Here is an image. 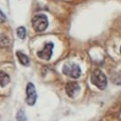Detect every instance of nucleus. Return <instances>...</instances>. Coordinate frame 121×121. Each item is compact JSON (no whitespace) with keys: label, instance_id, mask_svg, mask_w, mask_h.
<instances>
[{"label":"nucleus","instance_id":"nucleus-1","mask_svg":"<svg viewBox=\"0 0 121 121\" xmlns=\"http://www.w3.org/2000/svg\"><path fill=\"white\" fill-rule=\"evenodd\" d=\"M32 26L35 31L43 32L48 26V20L47 17L43 14H37L32 19Z\"/></svg>","mask_w":121,"mask_h":121},{"label":"nucleus","instance_id":"nucleus-2","mask_svg":"<svg viewBox=\"0 0 121 121\" xmlns=\"http://www.w3.org/2000/svg\"><path fill=\"white\" fill-rule=\"evenodd\" d=\"M91 81L94 85H95L100 90L105 89L107 86V78L104 75V73L101 72L100 70H95L92 73Z\"/></svg>","mask_w":121,"mask_h":121},{"label":"nucleus","instance_id":"nucleus-3","mask_svg":"<svg viewBox=\"0 0 121 121\" xmlns=\"http://www.w3.org/2000/svg\"><path fill=\"white\" fill-rule=\"evenodd\" d=\"M62 73L65 76L69 77V78H78L81 75V70H80V67L78 64H76L74 62H67L63 66Z\"/></svg>","mask_w":121,"mask_h":121},{"label":"nucleus","instance_id":"nucleus-4","mask_svg":"<svg viewBox=\"0 0 121 121\" xmlns=\"http://www.w3.org/2000/svg\"><path fill=\"white\" fill-rule=\"evenodd\" d=\"M53 43H45L43 48L40 51L37 52V55L40 59L44 60H49L52 57V53H53Z\"/></svg>","mask_w":121,"mask_h":121},{"label":"nucleus","instance_id":"nucleus-5","mask_svg":"<svg viewBox=\"0 0 121 121\" xmlns=\"http://www.w3.org/2000/svg\"><path fill=\"white\" fill-rule=\"evenodd\" d=\"M26 101L29 106H32L35 104L36 99H37V94H36V90H35V86L29 82L26 86Z\"/></svg>","mask_w":121,"mask_h":121},{"label":"nucleus","instance_id":"nucleus-6","mask_svg":"<svg viewBox=\"0 0 121 121\" xmlns=\"http://www.w3.org/2000/svg\"><path fill=\"white\" fill-rule=\"evenodd\" d=\"M79 90H80L79 85L78 84V82H75V81L68 82V83L66 84V86H65L66 94H67L68 96H70V97H75V96L79 93Z\"/></svg>","mask_w":121,"mask_h":121},{"label":"nucleus","instance_id":"nucleus-7","mask_svg":"<svg viewBox=\"0 0 121 121\" xmlns=\"http://www.w3.org/2000/svg\"><path fill=\"white\" fill-rule=\"evenodd\" d=\"M16 56H17V58H18V60H19V62H20L21 64H23V65H25V66H26V65L29 64V58H28L26 54H24L23 52L17 51V52H16Z\"/></svg>","mask_w":121,"mask_h":121},{"label":"nucleus","instance_id":"nucleus-8","mask_svg":"<svg viewBox=\"0 0 121 121\" xmlns=\"http://www.w3.org/2000/svg\"><path fill=\"white\" fill-rule=\"evenodd\" d=\"M9 82V77L7 73L1 71L0 72V86L1 87H5L8 85V83Z\"/></svg>","mask_w":121,"mask_h":121},{"label":"nucleus","instance_id":"nucleus-9","mask_svg":"<svg viewBox=\"0 0 121 121\" xmlns=\"http://www.w3.org/2000/svg\"><path fill=\"white\" fill-rule=\"evenodd\" d=\"M26 28L24 27V26H19L18 28H17V36L20 38V39H25V37H26Z\"/></svg>","mask_w":121,"mask_h":121},{"label":"nucleus","instance_id":"nucleus-10","mask_svg":"<svg viewBox=\"0 0 121 121\" xmlns=\"http://www.w3.org/2000/svg\"><path fill=\"white\" fill-rule=\"evenodd\" d=\"M16 118L18 121H26V116L23 110H20L18 112H17V115H16Z\"/></svg>","mask_w":121,"mask_h":121},{"label":"nucleus","instance_id":"nucleus-11","mask_svg":"<svg viewBox=\"0 0 121 121\" xmlns=\"http://www.w3.org/2000/svg\"><path fill=\"white\" fill-rule=\"evenodd\" d=\"M9 43L8 37H6L5 35H0V45L1 46H6L8 45Z\"/></svg>","mask_w":121,"mask_h":121},{"label":"nucleus","instance_id":"nucleus-12","mask_svg":"<svg viewBox=\"0 0 121 121\" xmlns=\"http://www.w3.org/2000/svg\"><path fill=\"white\" fill-rule=\"evenodd\" d=\"M112 81L114 84H118V85H121V71L118 72L113 78H112Z\"/></svg>","mask_w":121,"mask_h":121},{"label":"nucleus","instance_id":"nucleus-13","mask_svg":"<svg viewBox=\"0 0 121 121\" xmlns=\"http://www.w3.org/2000/svg\"><path fill=\"white\" fill-rule=\"evenodd\" d=\"M6 21V16H5V14L0 10V23H3V22H5Z\"/></svg>","mask_w":121,"mask_h":121},{"label":"nucleus","instance_id":"nucleus-14","mask_svg":"<svg viewBox=\"0 0 121 121\" xmlns=\"http://www.w3.org/2000/svg\"><path fill=\"white\" fill-rule=\"evenodd\" d=\"M120 53H121V47H120Z\"/></svg>","mask_w":121,"mask_h":121}]
</instances>
